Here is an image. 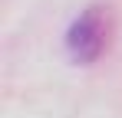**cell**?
I'll list each match as a JSON object with an SVG mask.
<instances>
[{
  "mask_svg": "<svg viewBox=\"0 0 122 118\" xmlns=\"http://www.w3.org/2000/svg\"><path fill=\"white\" fill-rule=\"evenodd\" d=\"M109 36H112V20L106 7H86L66 30V53L73 56V62L89 66L109 49Z\"/></svg>",
  "mask_w": 122,
  "mask_h": 118,
  "instance_id": "obj_1",
  "label": "cell"
}]
</instances>
